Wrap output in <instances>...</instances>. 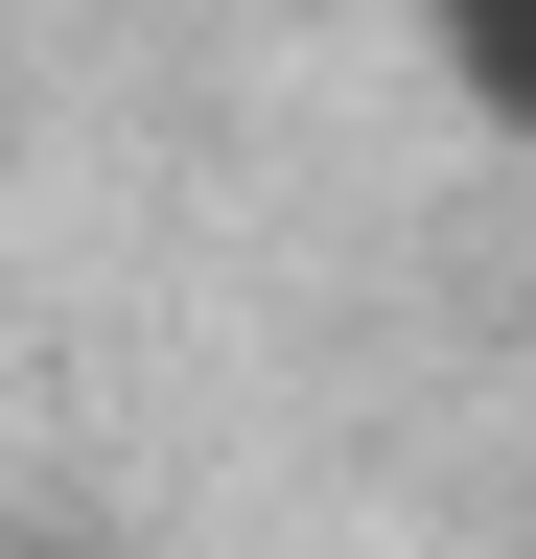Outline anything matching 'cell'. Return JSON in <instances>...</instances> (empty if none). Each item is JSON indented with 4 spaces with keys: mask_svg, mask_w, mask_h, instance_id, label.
Returning <instances> with one entry per match:
<instances>
[{
    "mask_svg": "<svg viewBox=\"0 0 536 559\" xmlns=\"http://www.w3.org/2000/svg\"><path fill=\"white\" fill-rule=\"evenodd\" d=\"M420 24H443V70H466V117L536 140V0H420Z\"/></svg>",
    "mask_w": 536,
    "mask_h": 559,
    "instance_id": "cell-1",
    "label": "cell"
}]
</instances>
